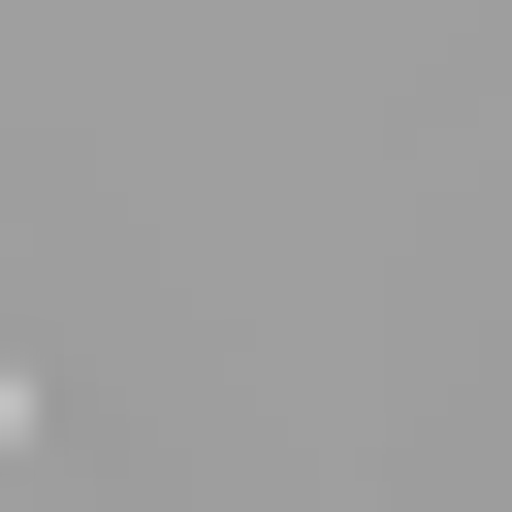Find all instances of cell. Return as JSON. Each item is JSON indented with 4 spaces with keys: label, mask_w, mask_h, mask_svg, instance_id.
Here are the masks:
<instances>
[{
    "label": "cell",
    "mask_w": 512,
    "mask_h": 512,
    "mask_svg": "<svg viewBox=\"0 0 512 512\" xmlns=\"http://www.w3.org/2000/svg\"><path fill=\"white\" fill-rule=\"evenodd\" d=\"M0 416H32V352H0Z\"/></svg>",
    "instance_id": "cell-1"
}]
</instances>
